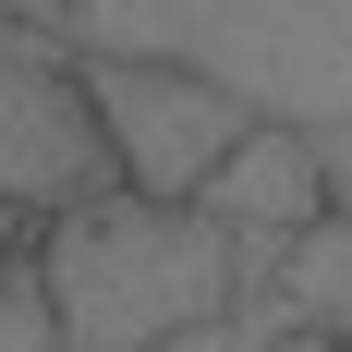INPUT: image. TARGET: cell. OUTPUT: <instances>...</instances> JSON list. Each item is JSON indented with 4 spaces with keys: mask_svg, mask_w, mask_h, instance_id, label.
<instances>
[{
    "mask_svg": "<svg viewBox=\"0 0 352 352\" xmlns=\"http://www.w3.org/2000/svg\"><path fill=\"white\" fill-rule=\"evenodd\" d=\"M0 25L85 61H195L267 122H352V0H0Z\"/></svg>",
    "mask_w": 352,
    "mask_h": 352,
    "instance_id": "obj_1",
    "label": "cell"
},
{
    "mask_svg": "<svg viewBox=\"0 0 352 352\" xmlns=\"http://www.w3.org/2000/svg\"><path fill=\"white\" fill-rule=\"evenodd\" d=\"M36 255H49L73 352H182L195 328L231 316L267 243H243L231 219L182 207V195H98V207L49 219Z\"/></svg>",
    "mask_w": 352,
    "mask_h": 352,
    "instance_id": "obj_2",
    "label": "cell"
},
{
    "mask_svg": "<svg viewBox=\"0 0 352 352\" xmlns=\"http://www.w3.org/2000/svg\"><path fill=\"white\" fill-rule=\"evenodd\" d=\"M98 195H134L122 182V146L98 122V85H85V49H49V36L0 25V219H73Z\"/></svg>",
    "mask_w": 352,
    "mask_h": 352,
    "instance_id": "obj_3",
    "label": "cell"
},
{
    "mask_svg": "<svg viewBox=\"0 0 352 352\" xmlns=\"http://www.w3.org/2000/svg\"><path fill=\"white\" fill-rule=\"evenodd\" d=\"M85 85H98V122H109V146H122V182H134V195H182V207H195L219 182V158L267 122L243 85H219V73H195V61H85Z\"/></svg>",
    "mask_w": 352,
    "mask_h": 352,
    "instance_id": "obj_4",
    "label": "cell"
},
{
    "mask_svg": "<svg viewBox=\"0 0 352 352\" xmlns=\"http://www.w3.org/2000/svg\"><path fill=\"white\" fill-rule=\"evenodd\" d=\"M195 207H207V219H231V231H243V243H267V255H280V243H304V231L340 207L328 134H316V122H255V134L219 158V182L195 195Z\"/></svg>",
    "mask_w": 352,
    "mask_h": 352,
    "instance_id": "obj_5",
    "label": "cell"
},
{
    "mask_svg": "<svg viewBox=\"0 0 352 352\" xmlns=\"http://www.w3.org/2000/svg\"><path fill=\"white\" fill-rule=\"evenodd\" d=\"M267 267H280V316L352 352V207H328L316 231H304V243H280Z\"/></svg>",
    "mask_w": 352,
    "mask_h": 352,
    "instance_id": "obj_6",
    "label": "cell"
},
{
    "mask_svg": "<svg viewBox=\"0 0 352 352\" xmlns=\"http://www.w3.org/2000/svg\"><path fill=\"white\" fill-rule=\"evenodd\" d=\"M0 352H73L61 292H49V255H36V243L0 255Z\"/></svg>",
    "mask_w": 352,
    "mask_h": 352,
    "instance_id": "obj_7",
    "label": "cell"
},
{
    "mask_svg": "<svg viewBox=\"0 0 352 352\" xmlns=\"http://www.w3.org/2000/svg\"><path fill=\"white\" fill-rule=\"evenodd\" d=\"M328 170H340V207H352V122L328 134Z\"/></svg>",
    "mask_w": 352,
    "mask_h": 352,
    "instance_id": "obj_8",
    "label": "cell"
}]
</instances>
